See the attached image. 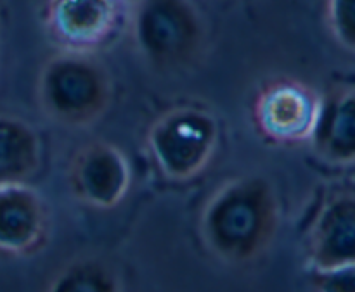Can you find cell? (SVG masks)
<instances>
[{
    "mask_svg": "<svg viewBox=\"0 0 355 292\" xmlns=\"http://www.w3.org/2000/svg\"><path fill=\"white\" fill-rule=\"evenodd\" d=\"M52 292H116L123 291L120 272L99 256H78L64 263L47 284Z\"/></svg>",
    "mask_w": 355,
    "mask_h": 292,
    "instance_id": "cell-12",
    "label": "cell"
},
{
    "mask_svg": "<svg viewBox=\"0 0 355 292\" xmlns=\"http://www.w3.org/2000/svg\"><path fill=\"white\" fill-rule=\"evenodd\" d=\"M311 147L329 166L355 165V85H338L322 95Z\"/></svg>",
    "mask_w": 355,
    "mask_h": 292,
    "instance_id": "cell-10",
    "label": "cell"
},
{
    "mask_svg": "<svg viewBox=\"0 0 355 292\" xmlns=\"http://www.w3.org/2000/svg\"><path fill=\"white\" fill-rule=\"evenodd\" d=\"M322 95L302 80L279 76L263 83L252 104L257 135L277 147L309 144L321 113Z\"/></svg>",
    "mask_w": 355,
    "mask_h": 292,
    "instance_id": "cell-6",
    "label": "cell"
},
{
    "mask_svg": "<svg viewBox=\"0 0 355 292\" xmlns=\"http://www.w3.org/2000/svg\"><path fill=\"white\" fill-rule=\"evenodd\" d=\"M127 35L153 71L179 75L196 68L208 47V28L194 0H132Z\"/></svg>",
    "mask_w": 355,
    "mask_h": 292,
    "instance_id": "cell-2",
    "label": "cell"
},
{
    "mask_svg": "<svg viewBox=\"0 0 355 292\" xmlns=\"http://www.w3.org/2000/svg\"><path fill=\"white\" fill-rule=\"evenodd\" d=\"M132 165L121 147L96 138L76 147L66 166V187L76 203L96 211L120 206L132 187Z\"/></svg>",
    "mask_w": 355,
    "mask_h": 292,
    "instance_id": "cell-7",
    "label": "cell"
},
{
    "mask_svg": "<svg viewBox=\"0 0 355 292\" xmlns=\"http://www.w3.org/2000/svg\"><path fill=\"white\" fill-rule=\"evenodd\" d=\"M51 204L31 182L0 185V256L26 259L45 251L52 239Z\"/></svg>",
    "mask_w": 355,
    "mask_h": 292,
    "instance_id": "cell-8",
    "label": "cell"
},
{
    "mask_svg": "<svg viewBox=\"0 0 355 292\" xmlns=\"http://www.w3.org/2000/svg\"><path fill=\"white\" fill-rule=\"evenodd\" d=\"M311 284L315 291L355 292V265L329 272H311Z\"/></svg>",
    "mask_w": 355,
    "mask_h": 292,
    "instance_id": "cell-14",
    "label": "cell"
},
{
    "mask_svg": "<svg viewBox=\"0 0 355 292\" xmlns=\"http://www.w3.org/2000/svg\"><path fill=\"white\" fill-rule=\"evenodd\" d=\"M326 23L336 44L355 52V0H326Z\"/></svg>",
    "mask_w": 355,
    "mask_h": 292,
    "instance_id": "cell-13",
    "label": "cell"
},
{
    "mask_svg": "<svg viewBox=\"0 0 355 292\" xmlns=\"http://www.w3.org/2000/svg\"><path fill=\"white\" fill-rule=\"evenodd\" d=\"M44 163L37 128L23 116L0 111V185L31 182Z\"/></svg>",
    "mask_w": 355,
    "mask_h": 292,
    "instance_id": "cell-11",
    "label": "cell"
},
{
    "mask_svg": "<svg viewBox=\"0 0 355 292\" xmlns=\"http://www.w3.org/2000/svg\"><path fill=\"white\" fill-rule=\"evenodd\" d=\"M132 0H42L40 21L58 51L101 54L127 33Z\"/></svg>",
    "mask_w": 355,
    "mask_h": 292,
    "instance_id": "cell-5",
    "label": "cell"
},
{
    "mask_svg": "<svg viewBox=\"0 0 355 292\" xmlns=\"http://www.w3.org/2000/svg\"><path fill=\"white\" fill-rule=\"evenodd\" d=\"M2 6L3 0H0V40H2Z\"/></svg>",
    "mask_w": 355,
    "mask_h": 292,
    "instance_id": "cell-15",
    "label": "cell"
},
{
    "mask_svg": "<svg viewBox=\"0 0 355 292\" xmlns=\"http://www.w3.org/2000/svg\"><path fill=\"white\" fill-rule=\"evenodd\" d=\"M220 140L222 127L214 109L200 102H180L151 121L144 149L159 176L180 185L208 172Z\"/></svg>",
    "mask_w": 355,
    "mask_h": 292,
    "instance_id": "cell-4",
    "label": "cell"
},
{
    "mask_svg": "<svg viewBox=\"0 0 355 292\" xmlns=\"http://www.w3.org/2000/svg\"><path fill=\"white\" fill-rule=\"evenodd\" d=\"M311 272L355 265V190L335 189L319 203L305 235Z\"/></svg>",
    "mask_w": 355,
    "mask_h": 292,
    "instance_id": "cell-9",
    "label": "cell"
},
{
    "mask_svg": "<svg viewBox=\"0 0 355 292\" xmlns=\"http://www.w3.org/2000/svg\"><path fill=\"white\" fill-rule=\"evenodd\" d=\"M279 227V194L262 175L225 180L207 197L198 217L201 244L229 266L260 262L276 242Z\"/></svg>",
    "mask_w": 355,
    "mask_h": 292,
    "instance_id": "cell-1",
    "label": "cell"
},
{
    "mask_svg": "<svg viewBox=\"0 0 355 292\" xmlns=\"http://www.w3.org/2000/svg\"><path fill=\"white\" fill-rule=\"evenodd\" d=\"M35 97L47 120L85 130L111 109L114 82L99 54L58 51L38 71Z\"/></svg>",
    "mask_w": 355,
    "mask_h": 292,
    "instance_id": "cell-3",
    "label": "cell"
}]
</instances>
